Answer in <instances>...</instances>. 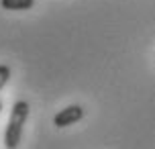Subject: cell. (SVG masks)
Returning a JSON list of instances; mask_svg holds the SVG:
<instances>
[{
  "label": "cell",
  "mask_w": 155,
  "mask_h": 149,
  "mask_svg": "<svg viewBox=\"0 0 155 149\" xmlns=\"http://www.w3.org/2000/svg\"><path fill=\"white\" fill-rule=\"evenodd\" d=\"M8 80H10V68L4 65V63H0V90L6 86Z\"/></svg>",
  "instance_id": "4"
},
{
  "label": "cell",
  "mask_w": 155,
  "mask_h": 149,
  "mask_svg": "<svg viewBox=\"0 0 155 149\" xmlns=\"http://www.w3.org/2000/svg\"><path fill=\"white\" fill-rule=\"evenodd\" d=\"M4 10H29L35 6V0H0Z\"/></svg>",
  "instance_id": "3"
},
{
  "label": "cell",
  "mask_w": 155,
  "mask_h": 149,
  "mask_svg": "<svg viewBox=\"0 0 155 149\" xmlns=\"http://www.w3.org/2000/svg\"><path fill=\"white\" fill-rule=\"evenodd\" d=\"M82 118H84V108L80 104H71V106H65V108H61L55 114L53 125L63 129V127H70L74 123H78V121H82Z\"/></svg>",
  "instance_id": "2"
},
{
  "label": "cell",
  "mask_w": 155,
  "mask_h": 149,
  "mask_svg": "<svg viewBox=\"0 0 155 149\" xmlns=\"http://www.w3.org/2000/svg\"><path fill=\"white\" fill-rule=\"evenodd\" d=\"M29 118V104L25 100L15 102L10 118H8V125L4 129V147L6 149H16L23 137V127Z\"/></svg>",
  "instance_id": "1"
},
{
  "label": "cell",
  "mask_w": 155,
  "mask_h": 149,
  "mask_svg": "<svg viewBox=\"0 0 155 149\" xmlns=\"http://www.w3.org/2000/svg\"><path fill=\"white\" fill-rule=\"evenodd\" d=\"M0 110H2V102H0Z\"/></svg>",
  "instance_id": "5"
}]
</instances>
